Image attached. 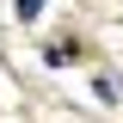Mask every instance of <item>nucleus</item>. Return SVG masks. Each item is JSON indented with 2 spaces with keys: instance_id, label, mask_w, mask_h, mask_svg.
I'll list each match as a JSON object with an SVG mask.
<instances>
[{
  "instance_id": "1",
  "label": "nucleus",
  "mask_w": 123,
  "mask_h": 123,
  "mask_svg": "<svg viewBox=\"0 0 123 123\" xmlns=\"http://www.w3.org/2000/svg\"><path fill=\"white\" fill-rule=\"evenodd\" d=\"M43 12V0H18V18H37Z\"/></svg>"
}]
</instances>
